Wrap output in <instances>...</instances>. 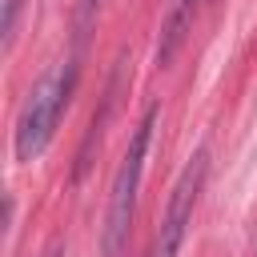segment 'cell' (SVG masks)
Segmentation results:
<instances>
[{
	"mask_svg": "<svg viewBox=\"0 0 257 257\" xmlns=\"http://www.w3.org/2000/svg\"><path fill=\"white\" fill-rule=\"evenodd\" d=\"M205 169H209V157L205 149L193 153V161L185 165V173L177 177L173 185V197H169V209H165V221H161V233L149 249V257H177L181 241H185V229L193 221V205H197V193L205 185Z\"/></svg>",
	"mask_w": 257,
	"mask_h": 257,
	"instance_id": "3957f363",
	"label": "cell"
},
{
	"mask_svg": "<svg viewBox=\"0 0 257 257\" xmlns=\"http://www.w3.org/2000/svg\"><path fill=\"white\" fill-rule=\"evenodd\" d=\"M72 88H76V64H60L52 68L48 76H40V84L28 92L20 116H16V133H12V149H16V161H36L48 141L56 137V124L72 100Z\"/></svg>",
	"mask_w": 257,
	"mask_h": 257,
	"instance_id": "6da1fadb",
	"label": "cell"
},
{
	"mask_svg": "<svg viewBox=\"0 0 257 257\" xmlns=\"http://www.w3.org/2000/svg\"><path fill=\"white\" fill-rule=\"evenodd\" d=\"M24 0H0V28H4V44H12V28H16V12H20Z\"/></svg>",
	"mask_w": 257,
	"mask_h": 257,
	"instance_id": "5b68a950",
	"label": "cell"
},
{
	"mask_svg": "<svg viewBox=\"0 0 257 257\" xmlns=\"http://www.w3.org/2000/svg\"><path fill=\"white\" fill-rule=\"evenodd\" d=\"M153 124H157V108L145 112V120L133 128V141L120 157V169L112 177V193H108V217H104V237H100V253L104 257H120L128 229H133V213H137V189H141V173H145V153L153 141Z\"/></svg>",
	"mask_w": 257,
	"mask_h": 257,
	"instance_id": "7a4b0ae2",
	"label": "cell"
},
{
	"mask_svg": "<svg viewBox=\"0 0 257 257\" xmlns=\"http://www.w3.org/2000/svg\"><path fill=\"white\" fill-rule=\"evenodd\" d=\"M197 4H201V0H173V8H169V16H165V28H161V44H157V64H161V68H165V64L177 56V48L185 44V32L193 28Z\"/></svg>",
	"mask_w": 257,
	"mask_h": 257,
	"instance_id": "277c9868",
	"label": "cell"
}]
</instances>
